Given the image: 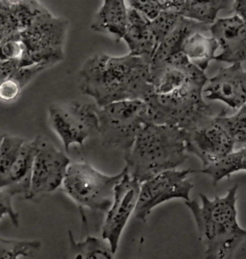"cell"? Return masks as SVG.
<instances>
[{"instance_id":"cell-1","label":"cell","mask_w":246,"mask_h":259,"mask_svg":"<svg viewBox=\"0 0 246 259\" xmlns=\"http://www.w3.org/2000/svg\"><path fill=\"white\" fill-rule=\"evenodd\" d=\"M208 78L182 53L150 64V90L146 102L150 121L190 131L213 116L203 100Z\"/></svg>"},{"instance_id":"cell-2","label":"cell","mask_w":246,"mask_h":259,"mask_svg":"<svg viewBox=\"0 0 246 259\" xmlns=\"http://www.w3.org/2000/svg\"><path fill=\"white\" fill-rule=\"evenodd\" d=\"M77 84L98 108L120 100L146 101L150 90V60L130 53L122 57L93 56L80 68Z\"/></svg>"},{"instance_id":"cell-3","label":"cell","mask_w":246,"mask_h":259,"mask_svg":"<svg viewBox=\"0 0 246 259\" xmlns=\"http://www.w3.org/2000/svg\"><path fill=\"white\" fill-rule=\"evenodd\" d=\"M187 131L173 125L148 122L124 152L128 175L143 183L175 169L187 159Z\"/></svg>"},{"instance_id":"cell-4","label":"cell","mask_w":246,"mask_h":259,"mask_svg":"<svg viewBox=\"0 0 246 259\" xmlns=\"http://www.w3.org/2000/svg\"><path fill=\"white\" fill-rule=\"evenodd\" d=\"M237 189L238 185H235L224 197L217 196L213 200L200 193L201 204L196 200L185 201L206 246V258H230L245 239V230L237 221Z\"/></svg>"},{"instance_id":"cell-5","label":"cell","mask_w":246,"mask_h":259,"mask_svg":"<svg viewBox=\"0 0 246 259\" xmlns=\"http://www.w3.org/2000/svg\"><path fill=\"white\" fill-rule=\"evenodd\" d=\"M125 173V168L118 175L109 176L96 170L88 161H75L68 164L61 189L78 205L83 223L84 210L107 212L113 202L115 186Z\"/></svg>"},{"instance_id":"cell-6","label":"cell","mask_w":246,"mask_h":259,"mask_svg":"<svg viewBox=\"0 0 246 259\" xmlns=\"http://www.w3.org/2000/svg\"><path fill=\"white\" fill-rule=\"evenodd\" d=\"M68 21L56 18L43 7L32 17L19 34L24 47L23 66L43 64L48 67L64 59V46Z\"/></svg>"},{"instance_id":"cell-7","label":"cell","mask_w":246,"mask_h":259,"mask_svg":"<svg viewBox=\"0 0 246 259\" xmlns=\"http://www.w3.org/2000/svg\"><path fill=\"white\" fill-rule=\"evenodd\" d=\"M98 134L105 147L125 152L131 147L138 132L151 122L145 100L128 99L110 103L97 109Z\"/></svg>"},{"instance_id":"cell-8","label":"cell","mask_w":246,"mask_h":259,"mask_svg":"<svg viewBox=\"0 0 246 259\" xmlns=\"http://www.w3.org/2000/svg\"><path fill=\"white\" fill-rule=\"evenodd\" d=\"M98 107L93 104L71 102L55 104L48 109L51 129L61 139L66 153L77 144L83 147L85 141L98 134Z\"/></svg>"},{"instance_id":"cell-9","label":"cell","mask_w":246,"mask_h":259,"mask_svg":"<svg viewBox=\"0 0 246 259\" xmlns=\"http://www.w3.org/2000/svg\"><path fill=\"white\" fill-rule=\"evenodd\" d=\"M196 170L186 169L165 170L156 176L140 183L135 216L137 220L146 222L147 216L157 205L171 199L191 200L190 194L193 189V184L188 176Z\"/></svg>"},{"instance_id":"cell-10","label":"cell","mask_w":246,"mask_h":259,"mask_svg":"<svg viewBox=\"0 0 246 259\" xmlns=\"http://www.w3.org/2000/svg\"><path fill=\"white\" fill-rule=\"evenodd\" d=\"M71 159L43 137L34 157L26 200H35L60 188Z\"/></svg>"},{"instance_id":"cell-11","label":"cell","mask_w":246,"mask_h":259,"mask_svg":"<svg viewBox=\"0 0 246 259\" xmlns=\"http://www.w3.org/2000/svg\"><path fill=\"white\" fill-rule=\"evenodd\" d=\"M139 186L137 180L128 175L126 168L124 175L115 186L113 202L102 228V238L109 243L114 254L119 249V240L128 220L135 211Z\"/></svg>"},{"instance_id":"cell-12","label":"cell","mask_w":246,"mask_h":259,"mask_svg":"<svg viewBox=\"0 0 246 259\" xmlns=\"http://www.w3.org/2000/svg\"><path fill=\"white\" fill-rule=\"evenodd\" d=\"M235 144L227 131L213 115L193 129L187 131L186 150L206 166L234 150Z\"/></svg>"},{"instance_id":"cell-13","label":"cell","mask_w":246,"mask_h":259,"mask_svg":"<svg viewBox=\"0 0 246 259\" xmlns=\"http://www.w3.org/2000/svg\"><path fill=\"white\" fill-rule=\"evenodd\" d=\"M203 97L226 104L230 109L238 110L246 101V73L241 64L220 68L218 74L207 80Z\"/></svg>"},{"instance_id":"cell-14","label":"cell","mask_w":246,"mask_h":259,"mask_svg":"<svg viewBox=\"0 0 246 259\" xmlns=\"http://www.w3.org/2000/svg\"><path fill=\"white\" fill-rule=\"evenodd\" d=\"M209 31L221 47L222 52L216 56L215 61L228 64H242L246 59L245 20L234 15L228 18L216 19L209 26Z\"/></svg>"},{"instance_id":"cell-15","label":"cell","mask_w":246,"mask_h":259,"mask_svg":"<svg viewBox=\"0 0 246 259\" xmlns=\"http://www.w3.org/2000/svg\"><path fill=\"white\" fill-rule=\"evenodd\" d=\"M43 7L39 0H19L16 3L0 0V47L8 41L19 40L20 32Z\"/></svg>"},{"instance_id":"cell-16","label":"cell","mask_w":246,"mask_h":259,"mask_svg":"<svg viewBox=\"0 0 246 259\" xmlns=\"http://www.w3.org/2000/svg\"><path fill=\"white\" fill-rule=\"evenodd\" d=\"M41 136L32 141H24L18 156L9 170L0 177V189L9 192L12 196L27 195L34 157L39 146Z\"/></svg>"},{"instance_id":"cell-17","label":"cell","mask_w":246,"mask_h":259,"mask_svg":"<svg viewBox=\"0 0 246 259\" xmlns=\"http://www.w3.org/2000/svg\"><path fill=\"white\" fill-rule=\"evenodd\" d=\"M146 16L136 10H127V25L122 39L127 44L130 54L150 60L158 47L155 37Z\"/></svg>"},{"instance_id":"cell-18","label":"cell","mask_w":246,"mask_h":259,"mask_svg":"<svg viewBox=\"0 0 246 259\" xmlns=\"http://www.w3.org/2000/svg\"><path fill=\"white\" fill-rule=\"evenodd\" d=\"M127 10L125 0H104L100 9L94 15L91 28L119 42L127 25Z\"/></svg>"},{"instance_id":"cell-19","label":"cell","mask_w":246,"mask_h":259,"mask_svg":"<svg viewBox=\"0 0 246 259\" xmlns=\"http://www.w3.org/2000/svg\"><path fill=\"white\" fill-rule=\"evenodd\" d=\"M219 47L214 37L205 36V32L196 31L184 39L181 52L191 63L205 72L210 62L215 61Z\"/></svg>"},{"instance_id":"cell-20","label":"cell","mask_w":246,"mask_h":259,"mask_svg":"<svg viewBox=\"0 0 246 259\" xmlns=\"http://www.w3.org/2000/svg\"><path fill=\"white\" fill-rule=\"evenodd\" d=\"M245 146L237 151L233 150L227 155L219 157V159L203 167L202 170L197 172L210 176L213 180V184L217 185L224 178H229L239 171H245Z\"/></svg>"},{"instance_id":"cell-21","label":"cell","mask_w":246,"mask_h":259,"mask_svg":"<svg viewBox=\"0 0 246 259\" xmlns=\"http://www.w3.org/2000/svg\"><path fill=\"white\" fill-rule=\"evenodd\" d=\"M233 0H185L179 15L184 18L212 24L221 10L226 9Z\"/></svg>"},{"instance_id":"cell-22","label":"cell","mask_w":246,"mask_h":259,"mask_svg":"<svg viewBox=\"0 0 246 259\" xmlns=\"http://www.w3.org/2000/svg\"><path fill=\"white\" fill-rule=\"evenodd\" d=\"M68 242L71 252L74 258H114V252L111 250L109 243L103 238L88 236L85 240L76 242L73 232L68 231Z\"/></svg>"},{"instance_id":"cell-23","label":"cell","mask_w":246,"mask_h":259,"mask_svg":"<svg viewBox=\"0 0 246 259\" xmlns=\"http://www.w3.org/2000/svg\"><path fill=\"white\" fill-rule=\"evenodd\" d=\"M216 119L227 131L235 146L244 147L246 142V106L243 105L233 115H226V111H222Z\"/></svg>"},{"instance_id":"cell-24","label":"cell","mask_w":246,"mask_h":259,"mask_svg":"<svg viewBox=\"0 0 246 259\" xmlns=\"http://www.w3.org/2000/svg\"><path fill=\"white\" fill-rule=\"evenodd\" d=\"M42 247L39 241L0 240V259L29 258Z\"/></svg>"},{"instance_id":"cell-25","label":"cell","mask_w":246,"mask_h":259,"mask_svg":"<svg viewBox=\"0 0 246 259\" xmlns=\"http://www.w3.org/2000/svg\"><path fill=\"white\" fill-rule=\"evenodd\" d=\"M25 139L4 135L0 146V177L3 176L18 156Z\"/></svg>"},{"instance_id":"cell-26","label":"cell","mask_w":246,"mask_h":259,"mask_svg":"<svg viewBox=\"0 0 246 259\" xmlns=\"http://www.w3.org/2000/svg\"><path fill=\"white\" fill-rule=\"evenodd\" d=\"M180 16L181 15L173 11H161L156 18L149 20V26L158 46L175 26Z\"/></svg>"},{"instance_id":"cell-27","label":"cell","mask_w":246,"mask_h":259,"mask_svg":"<svg viewBox=\"0 0 246 259\" xmlns=\"http://www.w3.org/2000/svg\"><path fill=\"white\" fill-rule=\"evenodd\" d=\"M129 7L136 10L146 16L148 19L156 18L161 11V5L158 0H127Z\"/></svg>"},{"instance_id":"cell-28","label":"cell","mask_w":246,"mask_h":259,"mask_svg":"<svg viewBox=\"0 0 246 259\" xmlns=\"http://www.w3.org/2000/svg\"><path fill=\"white\" fill-rule=\"evenodd\" d=\"M23 88L12 76L0 83V100L2 102L16 101Z\"/></svg>"},{"instance_id":"cell-29","label":"cell","mask_w":246,"mask_h":259,"mask_svg":"<svg viewBox=\"0 0 246 259\" xmlns=\"http://www.w3.org/2000/svg\"><path fill=\"white\" fill-rule=\"evenodd\" d=\"M12 195L10 194L9 192L0 189V220L4 217V216H9L10 219L12 220L13 225L15 227H18L19 226V213L17 212L14 209L13 206V200ZM4 238L0 237V240H2Z\"/></svg>"},{"instance_id":"cell-30","label":"cell","mask_w":246,"mask_h":259,"mask_svg":"<svg viewBox=\"0 0 246 259\" xmlns=\"http://www.w3.org/2000/svg\"><path fill=\"white\" fill-rule=\"evenodd\" d=\"M19 67H21L20 63L16 59L0 60V83L14 74Z\"/></svg>"},{"instance_id":"cell-31","label":"cell","mask_w":246,"mask_h":259,"mask_svg":"<svg viewBox=\"0 0 246 259\" xmlns=\"http://www.w3.org/2000/svg\"><path fill=\"white\" fill-rule=\"evenodd\" d=\"M163 11H173L179 13L185 0H158Z\"/></svg>"},{"instance_id":"cell-32","label":"cell","mask_w":246,"mask_h":259,"mask_svg":"<svg viewBox=\"0 0 246 259\" xmlns=\"http://www.w3.org/2000/svg\"><path fill=\"white\" fill-rule=\"evenodd\" d=\"M232 12L245 20L246 0H234Z\"/></svg>"},{"instance_id":"cell-33","label":"cell","mask_w":246,"mask_h":259,"mask_svg":"<svg viewBox=\"0 0 246 259\" xmlns=\"http://www.w3.org/2000/svg\"><path fill=\"white\" fill-rule=\"evenodd\" d=\"M1 1L6 2V3H16V2H18L19 0H1Z\"/></svg>"},{"instance_id":"cell-34","label":"cell","mask_w":246,"mask_h":259,"mask_svg":"<svg viewBox=\"0 0 246 259\" xmlns=\"http://www.w3.org/2000/svg\"><path fill=\"white\" fill-rule=\"evenodd\" d=\"M4 138V135L0 133V146H1V142H2V139Z\"/></svg>"}]
</instances>
